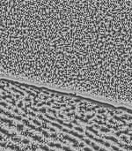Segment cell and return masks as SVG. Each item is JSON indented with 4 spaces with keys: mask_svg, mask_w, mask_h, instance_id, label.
I'll return each mask as SVG.
<instances>
[{
    "mask_svg": "<svg viewBox=\"0 0 132 151\" xmlns=\"http://www.w3.org/2000/svg\"><path fill=\"white\" fill-rule=\"evenodd\" d=\"M106 139L111 140V141H114V142H116V143H119V142H118V140H117V139H115V138H114V137H106Z\"/></svg>",
    "mask_w": 132,
    "mask_h": 151,
    "instance_id": "6da1fadb",
    "label": "cell"
},
{
    "mask_svg": "<svg viewBox=\"0 0 132 151\" xmlns=\"http://www.w3.org/2000/svg\"><path fill=\"white\" fill-rule=\"evenodd\" d=\"M101 131H103V132H109V130H108V128H105V127H101Z\"/></svg>",
    "mask_w": 132,
    "mask_h": 151,
    "instance_id": "7a4b0ae2",
    "label": "cell"
},
{
    "mask_svg": "<svg viewBox=\"0 0 132 151\" xmlns=\"http://www.w3.org/2000/svg\"><path fill=\"white\" fill-rule=\"evenodd\" d=\"M112 148H113L114 150H115V151H122V150H120L119 148H117L116 147H112Z\"/></svg>",
    "mask_w": 132,
    "mask_h": 151,
    "instance_id": "3957f363",
    "label": "cell"
},
{
    "mask_svg": "<svg viewBox=\"0 0 132 151\" xmlns=\"http://www.w3.org/2000/svg\"><path fill=\"white\" fill-rule=\"evenodd\" d=\"M76 130H78V131H80V132H83V130H82L81 128H79V127H76Z\"/></svg>",
    "mask_w": 132,
    "mask_h": 151,
    "instance_id": "277c9868",
    "label": "cell"
},
{
    "mask_svg": "<svg viewBox=\"0 0 132 151\" xmlns=\"http://www.w3.org/2000/svg\"><path fill=\"white\" fill-rule=\"evenodd\" d=\"M99 151H107V150L103 149V148H99Z\"/></svg>",
    "mask_w": 132,
    "mask_h": 151,
    "instance_id": "5b68a950",
    "label": "cell"
}]
</instances>
